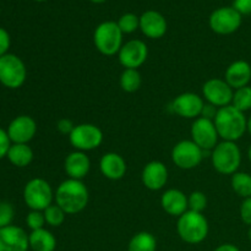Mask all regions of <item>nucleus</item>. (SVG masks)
Returning a JSON list of instances; mask_svg holds the SVG:
<instances>
[{
  "instance_id": "31",
  "label": "nucleus",
  "mask_w": 251,
  "mask_h": 251,
  "mask_svg": "<svg viewBox=\"0 0 251 251\" xmlns=\"http://www.w3.org/2000/svg\"><path fill=\"white\" fill-rule=\"evenodd\" d=\"M188 205L189 210L195 211V212L202 213V211L205 210L206 206H207V198L203 193L201 191H194L190 194V196L188 198Z\"/></svg>"
},
{
  "instance_id": "39",
  "label": "nucleus",
  "mask_w": 251,
  "mask_h": 251,
  "mask_svg": "<svg viewBox=\"0 0 251 251\" xmlns=\"http://www.w3.org/2000/svg\"><path fill=\"white\" fill-rule=\"evenodd\" d=\"M217 110L218 109H216L215 105H212V104H210V103H208V104H205V107H203L202 114H201V117L213 120V119H215L216 114H217Z\"/></svg>"
},
{
  "instance_id": "6",
  "label": "nucleus",
  "mask_w": 251,
  "mask_h": 251,
  "mask_svg": "<svg viewBox=\"0 0 251 251\" xmlns=\"http://www.w3.org/2000/svg\"><path fill=\"white\" fill-rule=\"evenodd\" d=\"M54 195L50 184L42 178L32 179L24 189V200L32 211L43 212L51 205Z\"/></svg>"
},
{
  "instance_id": "23",
  "label": "nucleus",
  "mask_w": 251,
  "mask_h": 251,
  "mask_svg": "<svg viewBox=\"0 0 251 251\" xmlns=\"http://www.w3.org/2000/svg\"><path fill=\"white\" fill-rule=\"evenodd\" d=\"M29 248L33 251H54L56 249V239L49 230L42 229L32 230L28 235Z\"/></svg>"
},
{
  "instance_id": "40",
  "label": "nucleus",
  "mask_w": 251,
  "mask_h": 251,
  "mask_svg": "<svg viewBox=\"0 0 251 251\" xmlns=\"http://www.w3.org/2000/svg\"><path fill=\"white\" fill-rule=\"evenodd\" d=\"M213 251H240V250L239 248L235 247V245L227 243V244H222L220 245V247H217Z\"/></svg>"
},
{
  "instance_id": "29",
  "label": "nucleus",
  "mask_w": 251,
  "mask_h": 251,
  "mask_svg": "<svg viewBox=\"0 0 251 251\" xmlns=\"http://www.w3.org/2000/svg\"><path fill=\"white\" fill-rule=\"evenodd\" d=\"M44 218H46L47 225L51 226V227H59L64 223L65 221V215L64 210L61 207H59L58 205H53L51 203L48 208L43 211Z\"/></svg>"
},
{
  "instance_id": "25",
  "label": "nucleus",
  "mask_w": 251,
  "mask_h": 251,
  "mask_svg": "<svg viewBox=\"0 0 251 251\" xmlns=\"http://www.w3.org/2000/svg\"><path fill=\"white\" fill-rule=\"evenodd\" d=\"M157 240L149 232H140L130 239L127 251H156Z\"/></svg>"
},
{
  "instance_id": "27",
  "label": "nucleus",
  "mask_w": 251,
  "mask_h": 251,
  "mask_svg": "<svg viewBox=\"0 0 251 251\" xmlns=\"http://www.w3.org/2000/svg\"><path fill=\"white\" fill-rule=\"evenodd\" d=\"M141 75L135 69H125L120 76V87L127 93H134L141 87Z\"/></svg>"
},
{
  "instance_id": "37",
  "label": "nucleus",
  "mask_w": 251,
  "mask_h": 251,
  "mask_svg": "<svg viewBox=\"0 0 251 251\" xmlns=\"http://www.w3.org/2000/svg\"><path fill=\"white\" fill-rule=\"evenodd\" d=\"M233 7L240 15H251V0H234Z\"/></svg>"
},
{
  "instance_id": "7",
  "label": "nucleus",
  "mask_w": 251,
  "mask_h": 251,
  "mask_svg": "<svg viewBox=\"0 0 251 251\" xmlns=\"http://www.w3.org/2000/svg\"><path fill=\"white\" fill-rule=\"evenodd\" d=\"M27 77L25 63L15 54H5L0 58V82L7 88L21 87Z\"/></svg>"
},
{
  "instance_id": "35",
  "label": "nucleus",
  "mask_w": 251,
  "mask_h": 251,
  "mask_svg": "<svg viewBox=\"0 0 251 251\" xmlns=\"http://www.w3.org/2000/svg\"><path fill=\"white\" fill-rule=\"evenodd\" d=\"M10 147H11V140L7 135V131L0 129V159L7 156Z\"/></svg>"
},
{
  "instance_id": "8",
  "label": "nucleus",
  "mask_w": 251,
  "mask_h": 251,
  "mask_svg": "<svg viewBox=\"0 0 251 251\" xmlns=\"http://www.w3.org/2000/svg\"><path fill=\"white\" fill-rule=\"evenodd\" d=\"M70 144L76 151L86 152L98 149L103 142V132L97 125L78 124L75 125L73 132L69 135Z\"/></svg>"
},
{
  "instance_id": "17",
  "label": "nucleus",
  "mask_w": 251,
  "mask_h": 251,
  "mask_svg": "<svg viewBox=\"0 0 251 251\" xmlns=\"http://www.w3.org/2000/svg\"><path fill=\"white\" fill-rule=\"evenodd\" d=\"M141 179L149 190H161L168 181V169L162 162L152 161L145 166Z\"/></svg>"
},
{
  "instance_id": "10",
  "label": "nucleus",
  "mask_w": 251,
  "mask_h": 251,
  "mask_svg": "<svg viewBox=\"0 0 251 251\" xmlns=\"http://www.w3.org/2000/svg\"><path fill=\"white\" fill-rule=\"evenodd\" d=\"M211 29L217 34H232L242 25V15L233 6H225L215 10L208 20Z\"/></svg>"
},
{
  "instance_id": "19",
  "label": "nucleus",
  "mask_w": 251,
  "mask_h": 251,
  "mask_svg": "<svg viewBox=\"0 0 251 251\" xmlns=\"http://www.w3.org/2000/svg\"><path fill=\"white\" fill-rule=\"evenodd\" d=\"M100 173L109 180H119L126 173V162L119 153L108 152L100 158Z\"/></svg>"
},
{
  "instance_id": "33",
  "label": "nucleus",
  "mask_w": 251,
  "mask_h": 251,
  "mask_svg": "<svg viewBox=\"0 0 251 251\" xmlns=\"http://www.w3.org/2000/svg\"><path fill=\"white\" fill-rule=\"evenodd\" d=\"M26 223L31 230L42 229L46 225V218L42 211H31L26 217Z\"/></svg>"
},
{
  "instance_id": "15",
  "label": "nucleus",
  "mask_w": 251,
  "mask_h": 251,
  "mask_svg": "<svg viewBox=\"0 0 251 251\" xmlns=\"http://www.w3.org/2000/svg\"><path fill=\"white\" fill-rule=\"evenodd\" d=\"M36 132V122L28 115H19L7 127V135L14 144H27L33 139Z\"/></svg>"
},
{
  "instance_id": "3",
  "label": "nucleus",
  "mask_w": 251,
  "mask_h": 251,
  "mask_svg": "<svg viewBox=\"0 0 251 251\" xmlns=\"http://www.w3.org/2000/svg\"><path fill=\"white\" fill-rule=\"evenodd\" d=\"M176 230L183 242L188 244H200L208 235V222L200 212L188 210L179 217Z\"/></svg>"
},
{
  "instance_id": "9",
  "label": "nucleus",
  "mask_w": 251,
  "mask_h": 251,
  "mask_svg": "<svg viewBox=\"0 0 251 251\" xmlns=\"http://www.w3.org/2000/svg\"><path fill=\"white\" fill-rule=\"evenodd\" d=\"M205 151L201 150L193 140H183L173 147L172 161L178 168L189 169L196 168L202 161Z\"/></svg>"
},
{
  "instance_id": "41",
  "label": "nucleus",
  "mask_w": 251,
  "mask_h": 251,
  "mask_svg": "<svg viewBox=\"0 0 251 251\" xmlns=\"http://www.w3.org/2000/svg\"><path fill=\"white\" fill-rule=\"evenodd\" d=\"M248 131H249V134L251 135V115L249 119H248Z\"/></svg>"
},
{
  "instance_id": "36",
  "label": "nucleus",
  "mask_w": 251,
  "mask_h": 251,
  "mask_svg": "<svg viewBox=\"0 0 251 251\" xmlns=\"http://www.w3.org/2000/svg\"><path fill=\"white\" fill-rule=\"evenodd\" d=\"M10 48V34L7 33L6 29L0 27V58L7 54Z\"/></svg>"
},
{
  "instance_id": "32",
  "label": "nucleus",
  "mask_w": 251,
  "mask_h": 251,
  "mask_svg": "<svg viewBox=\"0 0 251 251\" xmlns=\"http://www.w3.org/2000/svg\"><path fill=\"white\" fill-rule=\"evenodd\" d=\"M14 216L15 211L11 203L6 202V201H1L0 202V228L11 226L12 221H14Z\"/></svg>"
},
{
  "instance_id": "14",
  "label": "nucleus",
  "mask_w": 251,
  "mask_h": 251,
  "mask_svg": "<svg viewBox=\"0 0 251 251\" xmlns=\"http://www.w3.org/2000/svg\"><path fill=\"white\" fill-rule=\"evenodd\" d=\"M203 107H205V103L202 98L193 92L181 93L172 103L173 112L185 119L200 118Z\"/></svg>"
},
{
  "instance_id": "4",
  "label": "nucleus",
  "mask_w": 251,
  "mask_h": 251,
  "mask_svg": "<svg viewBox=\"0 0 251 251\" xmlns=\"http://www.w3.org/2000/svg\"><path fill=\"white\" fill-rule=\"evenodd\" d=\"M213 168L225 176L237 173L242 163V152L239 146L232 141H222L212 150L211 153Z\"/></svg>"
},
{
  "instance_id": "44",
  "label": "nucleus",
  "mask_w": 251,
  "mask_h": 251,
  "mask_svg": "<svg viewBox=\"0 0 251 251\" xmlns=\"http://www.w3.org/2000/svg\"><path fill=\"white\" fill-rule=\"evenodd\" d=\"M248 238H249V240L251 242V226H250L249 230H248Z\"/></svg>"
},
{
  "instance_id": "26",
  "label": "nucleus",
  "mask_w": 251,
  "mask_h": 251,
  "mask_svg": "<svg viewBox=\"0 0 251 251\" xmlns=\"http://www.w3.org/2000/svg\"><path fill=\"white\" fill-rule=\"evenodd\" d=\"M232 188L238 196L251 198V176L244 172H237L232 176Z\"/></svg>"
},
{
  "instance_id": "5",
  "label": "nucleus",
  "mask_w": 251,
  "mask_h": 251,
  "mask_svg": "<svg viewBox=\"0 0 251 251\" xmlns=\"http://www.w3.org/2000/svg\"><path fill=\"white\" fill-rule=\"evenodd\" d=\"M123 34L118 22L104 21L95 29L93 42L100 54L107 56L115 55L123 47Z\"/></svg>"
},
{
  "instance_id": "13",
  "label": "nucleus",
  "mask_w": 251,
  "mask_h": 251,
  "mask_svg": "<svg viewBox=\"0 0 251 251\" xmlns=\"http://www.w3.org/2000/svg\"><path fill=\"white\" fill-rule=\"evenodd\" d=\"M205 100L215 107H227L232 103L234 91L233 88L221 78H211L206 81L202 87Z\"/></svg>"
},
{
  "instance_id": "1",
  "label": "nucleus",
  "mask_w": 251,
  "mask_h": 251,
  "mask_svg": "<svg viewBox=\"0 0 251 251\" xmlns=\"http://www.w3.org/2000/svg\"><path fill=\"white\" fill-rule=\"evenodd\" d=\"M54 198L56 205L63 208L66 215H76L85 210L90 195L82 180L69 178L58 186Z\"/></svg>"
},
{
  "instance_id": "30",
  "label": "nucleus",
  "mask_w": 251,
  "mask_h": 251,
  "mask_svg": "<svg viewBox=\"0 0 251 251\" xmlns=\"http://www.w3.org/2000/svg\"><path fill=\"white\" fill-rule=\"evenodd\" d=\"M118 26L124 34L132 33L137 28H140V17H137L135 14H131V12H127L118 20Z\"/></svg>"
},
{
  "instance_id": "38",
  "label": "nucleus",
  "mask_w": 251,
  "mask_h": 251,
  "mask_svg": "<svg viewBox=\"0 0 251 251\" xmlns=\"http://www.w3.org/2000/svg\"><path fill=\"white\" fill-rule=\"evenodd\" d=\"M74 127H75L74 123L71 122L70 119H66V118L60 119L56 123V129H58V131L63 135H70L71 132H73Z\"/></svg>"
},
{
  "instance_id": "42",
  "label": "nucleus",
  "mask_w": 251,
  "mask_h": 251,
  "mask_svg": "<svg viewBox=\"0 0 251 251\" xmlns=\"http://www.w3.org/2000/svg\"><path fill=\"white\" fill-rule=\"evenodd\" d=\"M91 2H95V4H102V2L107 1V0H90Z\"/></svg>"
},
{
  "instance_id": "20",
  "label": "nucleus",
  "mask_w": 251,
  "mask_h": 251,
  "mask_svg": "<svg viewBox=\"0 0 251 251\" xmlns=\"http://www.w3.org/2000/svg\"><path fill=\"white\" fill-rule=\"evenodd\" d=\"M251 80V65L245 60H237L230 64L225 74V81L233 88L245 87Z\"/></svg>"
},
{
  "instance_id": "34",
  "label": "nucleus",
  "mask_w": 251,
  "mask_h": 251,
  "mask_svg": "<svg viewBox=\"0 0 251 251\" xmlns=\"http://www.w3.org/2000/svg\"><path fill=\"white\" fill-rule=\"evenodd\" d=\"M240 218L245 225L251 226V198L244 199L240 206Z\"/></svg>"
},
{
  "instance_id": "18",
  "label": "nucleus",
  "mask_w": 251,
  "mask_h": 251,
  "mask_svg": "<svg viewBox=\"0 0 251 251\" xmlns=\"http://www.w3.org/2000/svg\"><path fill=\"white\" fill-rule=\"evenodd\" d=\"M167 27V20L161 12L149 10L140 16V29L149 38H162L166 34Z\"/></svg>"
},
{
  "instance_id": "43",
  "label": "nucleus",
  "mask_w": 251,
  "mask_h": 251,
  "mask_svg": "<svg viewBox=\"0 0 251 251\" xmlns=\"http://www.w3.org/2000/svg\"><path fill=\"white\" fill-rule=\"evenodd\" d=\"M248 157H249V161L251 162V145L249 146V150H248Z\"/></svg>"
},
{
  "instance_id": "21",
  "label": "nucleus",
  "mask_w": 251,
  "mask_h": 251,
  "mask_svg": "<svg viewBox=\"0 0 251 251\" xmlns=\"http://www.w3.org/2000/svg\"><path fill=\"white\" fill-rule=\"evenodd\" d=\"M91 168V161L85 152L74 151L65 158L64 169L70 179L82 180L88 174Z\"/></svg>"
},
{
  "instance_id": "2",
  "label": "nucleus",
  "mask_w": 251,
  "mask_h": 251,
  "mask_svg": "<svg viewBox=\"0 0 251 251\" xmlns=\"http://www.w3.org/2000/svg\"><path fill=\"white\" fill-rule=\"evenodd\" d=\"M213 123L218 136L222 137L223 141L235 142L244 136L245 131H248L247 117L232 104L218 108Z\"/></svg>"
},
{
  "instance_id": "22",
  "label": "nucleus",
  "mask_w": 251,
  "mask_h": 251,
  "mask_svg": "<svg viewBox=\"0 0 251 251\" xmlns=\"http://www.w3.org/2000/svg\"><path fill=\"white\" fill-rule=\"evenodd\" d=\"M161 206L168 215L180 217L188 211V198L178 189H169L162 195Z\"/></svg>"
},
{
  "instance_id": "28",
  "label": "nucleus",
  "mask_w": 251,
  "mask_h": 251,
  "mask_svg": "<svg viewBox=\"0 0 251 251\" xmlns=\"http://www.w3.org/2000/svg\"><path fill=\"white\" fill-rule=\"evenodd\" d=\"M232 105L239 109L240 112H247L251 109V87L245 86V87L235 90L233 95Z\"/></svg>"
},
{
  "instance_id": "11",
  "label": "nucleus",
  "mask_w": 251,
  "mask_h": 251,
  "mask_svg": "<svg viewBox=\"0 0 251 251\" xmlns=\"http://www.w3.org/2000/svg\"><path fill=\"white\" fill-rule=\"evenodd\" d=\"M218 137L213 120L200 117L191 125V140L203 151H212L217 146Z\"/></svg>"
},
{
  "instance_id": "12",
  "label": "nucleus",
  "mask_w": 251,
  "mask_h": 251,
  "mask_svg": "<svg viewBox=\"0 0 251 251\" xmlns=\"http://www.w3.org/2000/svg\"><path fill=\"white\" fill-rule=\"evenodd\" d=\"M149 56V48L146 43L140 39H131L123 44L122 49L118 53L119 63L124 66L125 69H135L144 65Z\"/></svg>"
},
{
  "instance_id": "24",
  "label": "nucleus",
  "mask_w": 251,
  "mask_h": 251,
  "mask_svg": "<svg viewBox=\"0 0 251 251\" xmlns=\"http://www.w3.org/2000/svg\"><path fill=\"white\" fill-rule=\"evenodd\" d=\"M6 157L14 166L24 168L33 159V151L27 144H12Z\"/></svg>"
},
{
  "instance_id": "45",
  "label": "nucleus",
  "mask_w": 251,
  "mask_h": 251,
  "mask_svg": "<svg viewBox=\"0 0 251 251\" xmlns=\"http://www.w3.org/2000/svg\"><path fill=\"white\" fill-rule=\"evenodd\" d=\"M34 1H46V0H34Z\"/></svg>"
},
{
  "instance_id": "16",
  "label": "nucleus",
  "mask_w": 251,
  "mask_h": 251,
  "mask_svg": "<svg viewBox=\"0 0 251 251\" xmlns=\"http://www.w3.org/2000/svg\"><path fill=\"white\" fill-rule=\"evenodd\" d=\"M28 234L16 226L0 228V251H27Z\"/></svg>"
}]
</instances>
